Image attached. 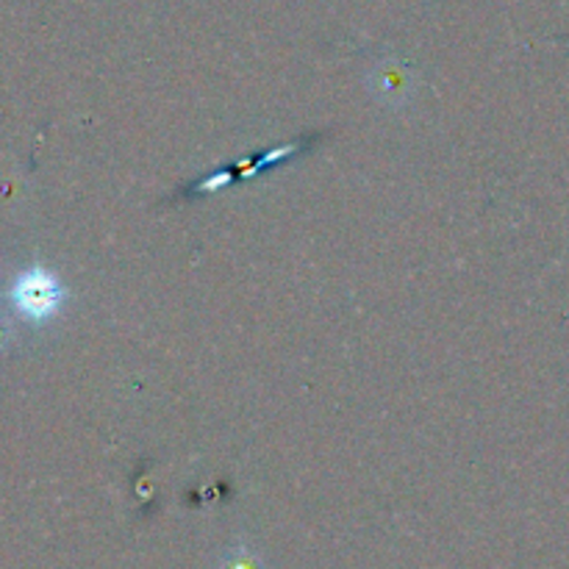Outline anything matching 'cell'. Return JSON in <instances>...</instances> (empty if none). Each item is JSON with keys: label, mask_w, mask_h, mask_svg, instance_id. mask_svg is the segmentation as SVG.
Instances as JSON below:
<instances>
[{"label": "cell", "mask_w": 569, "mask_h": 569, "mask_svg": "<svg viewBox=\"0 0 569 569\" xmlns=\"http://www.w3.org/2000/svg\"><path fill=\"white\" fill-rule=\"evenodd\" d=\"M217 569H270L267 561L261 559V553L256 548H250L248 542H233L231 548H226L217 559Z\"/></svg>", "instance_id": "3"}, {"label": "cell", "mask_w": 569, "mask_h": 569, "mask_svg": "<svg viewBox=\"0 0 569 569\" xmlns=\"http://www.w3.org/2000/svg\"><path fill=\"white\" fill-rule=\"evenodd\" d=\"M6 342H9V328H6V322L0 320V348H3Z\"/></svg>", "instance_id": "4"}, {"label": "cell", "mask_w": 569, "mask_h": 569, "mask_svg": "<svg viewBox=\"0 0 569 569\" xmlns=\"http://www.w3.org/2000/svg\"><path fill=\"white\" fill-rule=\"evenodd\" d=\"M6 300L20 320L31 326H48L61 315L67 303V289L61 278L48 267H28L11 281Z\"/></svg>", "instance_id": "1"}, {"label": "cell", "mask_w": 569, "mask_h": 569, "mask_svg": "<svg viewBox=\"0 0 569 569\" xmlns=\"http://www.w3.org/2000/svg\"><path fill=\"white\" fill-rule=\"evenodd\" d=\"M365 81L372 100L381 103L383 109L395 111L406 109L415 100L417 87H420V76H417L415 64L398 53H381L378 59H372Z\"/></svg>", "instance_id": "2"}]
</instances>
